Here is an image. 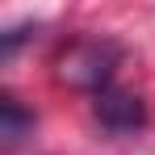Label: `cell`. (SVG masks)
<instances>
[{
    "instance_id": "cell-1",
    "label": "cell",
    "mask_w": 155,
    "mask_h": 155,
    "mask_svg": "<svg viewBox=\"0 0 155 155\" xmlns=\"http://www.w3.org/2000/svg\"><path fill=\"white\" fill-rule=\"evenodd\" d=\"M122 63V46L109 38H80L59 54V76L76 88H92V97L113 84V67Z\"/></svg>"
},
{
    "instance_id": "cell-2",
    "label": "cell",
    "mask_w": 155,
    "mask_h": 155,
    "mask_svg": "<svg viewBox=\"0 0 155 155\" xmlns=\"http://www.w3.org/2000/svg\"><path fill=\"white\" fill-rule=\"evenodd\" d=\"M92 113H97V122H101L109 134H134V130L147 126V105L138 92H130V88H117V84H109L101 88L97 97H92Z\"/></svg>"
},
{
    "instance_id": "cell-3",
    "label": "cell",
    "mask_w": 155,
    "mask_h": 155,
    "mask_svg": "<svg viewBox=\"0 0 155 155\" xmlns=\"http://www.w3.org/2000/svg\"><path fill=\"white\" fill-rule=\"evenodd\" d=\"M29 130H34V113H29L17 97L4 92V97H0V143H4V151H13Z\"/></svg>"
}]
</instances>
